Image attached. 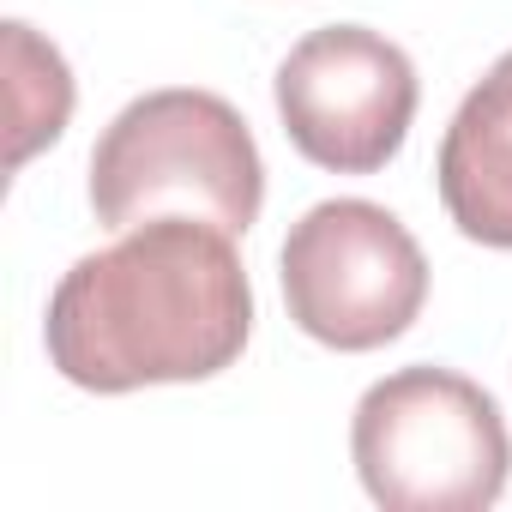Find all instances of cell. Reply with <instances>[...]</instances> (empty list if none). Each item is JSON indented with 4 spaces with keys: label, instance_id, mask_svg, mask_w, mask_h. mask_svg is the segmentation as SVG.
<instances>
[{
    "label": "cell",
    "instance_id": "cell-1",
    "mask_svg": "<svg viewBox=\"0 0 512 512\" xmlns=\"http://www.w3.org/2000/svg\"><path fill=\"white\" fill-rule=\"evenodd\" d=\"M229 241L199 217H157L85 253L43 320L55 374L115 398L235 368L253 338V290Z\"/></svg>",
    "mask_w": 512,
    "mask_h": 512
},
{
    "label": "cell",
    "instance_id": "cell-2",
    "mask_svg": "<svg viewBox=\"0 0 512 512\" xmlns=\"http://www.w3.org/2000/svg\"><path fill=\"white\" fill-rule=\"evenodd\" d=\"M266 205V163L235 103L217 91H145L91 151V211L103 229H139L157 217H199L223 235H247Z\"/></svg>",
    "mask_w": 512,
    "mask_h": 512
},
{
    "label": "cell",
    "instance_id": "cell-3",
    "mask_svg": "<svg viewBox=\"0 0 512 512\" xmlns=\"http://www.w3.org/2000/svg\"><path fill=\"white\" fill-rule=\"evenodd\" d=\"M350 458L386 512H482L506 494L512 434L476 380L422 362L362 392Z\"/></svg>",
    "mask_w": 512,
    "mask_h": 512
},
{
    "label": "cell",
    "instance_id": "cell-4",
    "mask_svg": "<svg viewBox=\"0 0 512 512\" xmlns=\"http://www.w3.org/2000/svg\"><path fill=\"white\" fill-rule=\"evenodd\" d=\"M290 320L344 356L380 350L422 320L428 260L416 235L374 199H320L278 253Z\"/></svg>",
    "mask_w": 512,
    "mask_h": 512
},
{
    "label": "cell",
    "instance_id": "cell-5",
    "mask_svg": "<svg viewBox=\"0 0 512 512\" xmlns=\"http://www.w3.org/2000/svg\"><path fill=\"white\" fill-rule=\"evenodd\" d=\"M416 103V61L368 25L308 31L278 67L284 133L308 163L332 175H380L404 151Z\"/></svg>",
    "mask_w": 512,
    "mask_h": 512
},
{
    "label": "cell",
    "instance_id": "cell-6",
    "mask_svg": "<svg viewBox=\"0 0 512 512\" xmlns=\"http://www.w3.org/2000/svg\"><path fill=\"white\" fill-rule=\"evenodd\" d=\"M434 181L464 241L512 253V49L458 103L440 139Z\"/></svg>",
    "mask_w": 512,
    "mask_h": 512
},
{
    "label": "cell",
    "instance_id": "cell-7",
    "mask_svg": "<svg viewBox=\"0 0 512 512\" xmlns=\"http://www.w3.org/2000/svg\"><path fill=\"white\" fill-rule=\"evenodd\" d=\"M7 115H13V151L19 169L31 151L55 145L73 115V73L55 43H43L25 19H7Z\"/></svg>",
    "mask_w": 512,
    "mask_h": 512
}]
</instances>
